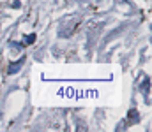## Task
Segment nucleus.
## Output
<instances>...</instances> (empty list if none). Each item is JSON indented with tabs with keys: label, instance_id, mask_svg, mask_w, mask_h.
Instances as JSON below:
<instances>
[{
	"label": "nucleus",
	"instance_id": "1",
	"mask_svg": "<svg viewBox=\"0 0 152 132\" xmlns=\"http://www.w3.org/2000/svg\"><path fill=\"white\" fill-rule=\"evenodd\" d=\"M23 62H25V58H21L20 62H16V63H12V65L9 67V74H14V72H18V71L21 69V65H23Z\"/></svg>",
	"mask_w": 152,
	"mask_h": 132
},
{
	"label": "nucleus",
	"instance_id": "2",
	"mask_svg": "<svg viewBox=\"0 0 152 132\" xmlns=\"http://www.w3.org/2000/svg\"><path fill=\"white\" fill-rule=\"evenodd\" d=\"M129 120H133V122H136L138 120V113L133 109V111H129Z\"/></svg>",
	"mask_w": 152,
	"mask_h": 132
},
{
	"label": "nucleus",
	"instance_id": "3",
	"mask_svg": "<svg viewBox=\"0 0 152 132\" xmlns=\"http://www.w3.org/2000/svg\"><path fill=\"white\" fill-rule=\"evenodd\" d=\"M34 41H36V35H34V34L27 37V43H28V44H30V43H34Z\"/></svg>",
	"mask_w": 152,
	"mask_h": 132
}]
</instances>
